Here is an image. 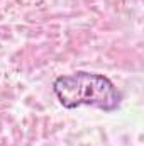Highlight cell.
Returning <instances> with one entry per match:
<instances>
[{
	"mask_svg": "<svg viewBox=\"0 0 144 146\" xmlns=\"http://www.w3.org/2000/svg\"><path fill=\"white\" fill-rule=\"evenodd\" d=\"M53 90L66 109L80 106H92L105 112H112L120 106L122 95L115 85L104 75L88 72H76L54 80Z\"/></svg>",
	"mask_w": 144,
	"mask_h": 146,
	"instance_id": "cell-1",
	"label": "cell"
}]
</instances>
